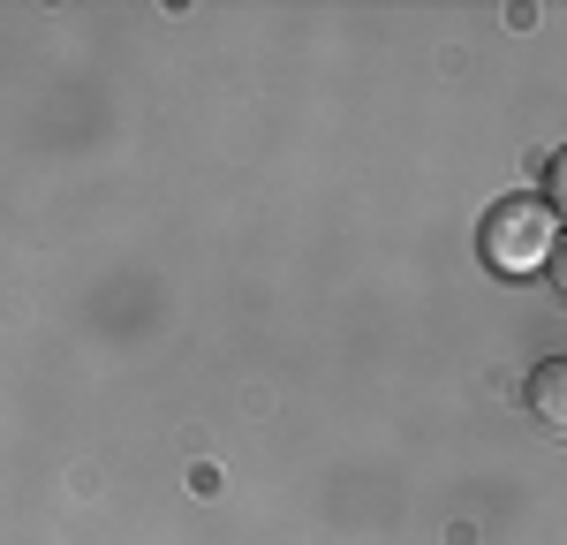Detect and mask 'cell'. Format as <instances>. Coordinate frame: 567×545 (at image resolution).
<instances>
[{
  "mask_svg": "<svg viewBox=\"0 0 567 545\" xmlns=\"http://www.w3.org/2000/svg\"><path fill=\"white\" fill-rule=\"evenodd\" d=\"M477 250H484V266H492V272L553 266V213H545V197H507V205H492V213H484Z\"/></svg>",
  "mask_w": 567,
  "mask_h": 545,
  "instance_id": "6da1fadb",
  "label": "cell"
},
{
  "mask_svg": "<svg viewBox=\"0 0 567 545\" xmlns=\"http://www.w3.org/2000/svg\"><path fill=\"white\" fill-rule=\"evenodd\" d=\"M523 394H529V417H537L545 432H560V440H567V357H545L537 371H529Z\"/></svg>",
  "mask_w": 567,
  "mask_h": 545,
  "instance_id": "7a4b0ae2",
  "label": "cell"
},
{
  "mask_svg": "<svg viewBox=\"0 0 567 545\" xmlns=\"http://www.w3.org/2000/svg\"><path fill=\"white\" fill-rule=\"evenodd\" d=\"M545 213H553V220H567V144L553 152V167H545Z\"/></svg>",
  "mask_w": 567,
  "mask_h": 545,
  "instance_id": "3957f363",
  "label": "cell"
},
{
  "mask_svg": "<svg viewBox=\"0 0 567 545\" xmlns=\"http://www.w3.org/2000/svg\"><path fill=\"white\" fill-rule=\"evenodd\" d=\"M553 288L567 296V243H553Z\"/></svg>",
  "mask_w": 567,
  "mask_h": 545,
  "instance_id": "277c9868",
  "label": "cell"
}]
</instances>
